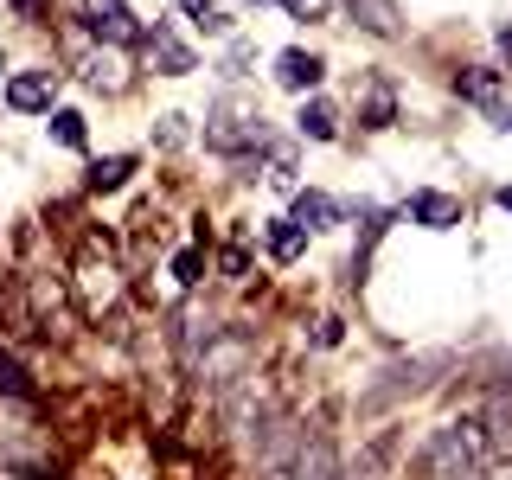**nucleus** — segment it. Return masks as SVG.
Here are the masks:
<instances>
[{
  "mask_svg": "<svg viewBox=\"0 0 512 480\" xmlns=\"http://www.w3.org/2000/svg\"><path fill=\"white\" fill-rule=\"evenodd\" d=\"M487 461H493L487 423H448L423 448V468L436 474V480H474V474H487Z\"/></svg>",
  "mask_w": 512,
  "mask_h": 480,
  "instance_id": "1",
  "label": "nucleus"
},
{
  "mask_svg": "<svg viewBox=\"0 0 512 480\" xmlns=\"http://www.w3.org/2000/svg\"><path fill=\"white\" fill-rule=\"evenodd\" d=\"M269 128H263V103H250V96H218L212 116H205V148L212 154H250L263 148Z\"/></svg>",
  "mask_w": 512,
  "mask_h": 480,
  "instance_id": "2",
  "label": "nucleus"
},
{
  "mask_svg": "<svg viewBox=\"0 0 512 480\" xmlns=\"http://www.w3.org/2000/svg\"><path fill=\"white\" fill-rule=\"evenodd\" d=\"M84 26H90V39L116 45V52H128V45L148 39V32H141V20L128 13V0H84Z\"/></svg>",
  "mask_w": 512,
  "mask_h": 480,
  "instance_id": "3",
  "label": "nucleus"
},
{
  "mask_svg": "<svg viewBox=\"0 0 512 480\" xmlns=\"http://www.w3.org/2000/svg\"><path fill=\"white\" fill-rule=\"evenodd\" d=\"M77 288H84V308H109V301H116V263H109V250L96 244H84V256H77Z\"/></svg>",
  "mask_w": 512,
  "mask_h": 480,
  "instance_id": "4",
  "label": "nucleus"
},
{
  "mask_svg": "<svg viewBox=\"0 0 512 480\" xmlns=\"http://www.w3.org/2000/svg\"><path fill=\"white\" fill-rule=\"evenodd\" d=\"M52 96H58V71H20V77H7V109H20V116L52 109Z\"/></svg>",
  "mask_w": 512,
  "mask_h": 480,
  "instance_id": "5",
  "label": "nucleus"
},
{
  "mask_svg": "<svg viewBox=\"0 0 512 480\" xmlns=\"http://www.w3.org/2000/svg\"><path fill=\"white\" fill-rule=\"evenodd\" d=\"M404 212L423 224V231H455L461 224V199L455 192H436V186H423V192H410V205Z\"/></svg>",
  "mask_w": 512,
  "mask_h": 480,
  "instance_id": "6",
  "label": "nucleus"
},
{
  "mask_svg": "<svg viewBox=\"0 0 512 480\" xmlns=\"http://www.w3.org/2000/svg\"><path fill=\"white\" fill-rule=\"evenodd\" d=\"M141 45H148V58H154V71H160V77H186V71H199V58H192V45H186V39H173L167 26H154V32H148Z\"/></svg>",
  "mask_w": 512,
  "mask_h": 480,
  "instance_id": "7",
  "label": "nucleus"
},
{
  "mask_svg": "<svg viewBox=\"0 0 512 480\" xmlns=\"http://www.w3.org/2000/svg\"><path fill=\"white\" fill-rule=\"evenodd\" d=\"M352 103H359V128H391L397 122V90L384 84V77H365V90H352Z\"/></svg>",
  "mask_w": 512,
  "mask_h": 480,
  "instance_id": "8",
  "label": "nucleus"
},
{
  "mask_svg": "<svg viewBox=\"0 0 512 480\" xmlns=\"http://www.w3.org/2000/svg\"><path fill=\"white\" fill-rule=\"evenodd\" d=\"M320 77H327V64H320L314 52H301V45L276 58V84H282V90H295V96H308V90L320 84Z\"/></svg>",
  "mask_w": 512,
  "mask_h": 480,
  "instance_id": "9",
  "label": "nucleus"
},
{
  "mask_svg": "<svg viewBox=\"0 0 512 480\" xmlns=\"http://www.w3.org/2000/svg\"><path fill=\"white\" fill-rule=\"evenodd\" d=\"M352 7V20H359L372 39H397L404 32V13H397V0H346Z\"/></svg>",
  "mask_w": 512,
  "mask_h": 480,
  "instance_id": "10",
  "label": "nucleus"
},
{
  "mask_svg": "<svg viewBox=\"0 0 512 480\" xmlns=\"http://www.w3.org/2000/svg\"><path fill=\"white\" fill-rule=\"evenodd\" d=\"M128 173H135V154H109V160H90L84 186H90V192H116Z\"/></svg>",
  "mask_w": 512,
  "mask_h": 480,
  "instance_id": "11",
  "label": "nucleus"
},
{
  "mask_svg": "<svg viewBox=\"0 0 512 480\" xmlns=\"http://www.w3.org/2000/svg\"><path fill=\"white\" fill-rule=\"evenodd\" d=\"M295 128H301L308 141H333V135H340V116H333V103H320V96H314V103H301Z\"/></svg>",
  "mask_w": 512,
  "mask_h": 480,
  "instance_id": "12",
  "label": "nucleus"
},
{
  "mask_svg": "<svg viewBox=\"0 0 512 480\" xmlns=\"http://www.w3.org/2000/svg\"><path fill=\"white\" fill-rule=\"evenodd\" d=\"M301 250H308V231H301L295 218H276V224H269V256H276V263H295Z\"/></svg>",
  "mask_w": 512,
  "mask_h": 480,
  "instance_id": "13",
  "label": "nucleus"
},
{
  "mask_svg": "<svg viewBox=\"0 0 512 480\" xmlns=\"http://www.w3.org/2000/svg\"><path fill=\"white\" fill-rule=\"evenodd\" d=\"M0 397H13V404L32 397V372L20 365V352H7V346H0Z\"/></svg>",
  "mask_w": 512,
  "mask_h": 480,
  "instance_id": "14",
  "label": "nucleus"
},
{
  "mask_svg": "<svg viewBox=\"0 0 512 480\" xmlns=\"http://www.w3.org/2000/svg\"><path fill=\"white\" fill-rule=\"evenodd\" d=\"M295 224H301V231H327V224H333V199H327V192H301V199H295Z\"/></svg>",
  "mask_w": 512,
  "mask_h": 480,
  "instance_id": "15",
  "label": "nucleus"
},
{
  "mask_svg": "<svg viewBox=\"0 0 512 480\" xmlns=\"http://www.w3.org/2000/svg\"><path fill=\"white\" fill-rule=\"evenodd\" d=\"M455 90L468 96V103H487V109H500V103H493V96H500V77H493V71H461V77H455Z\"/></svg>",
  "mask_w": 512,
  "mask_h": 480,
  "instance_id": "16",
  "label": "nucleus"
},
{
  "mask_svg": "<svg viewBox=\"0 0 512 480\" xmlns=\"http://www.w3.org/2000/svg\"><path fill=\"white\" fill-rule=\"evenodd\" d=\"M84 77H90L96 90H122V64L109 58V52H90V58H84Z\"/></svg>",
  "mask_w": 512,
  "mask_h": 480,
  "instance_id": "17",
  "label": "nucleus"
},
{
  "mask_svg": "<svg viewBox=\"0 0 512 480\" xmlns=\"http://www.w3.org/2000/svg\"><path fill=\"white\" fill-rule=\"evenodd\" d=\"M52 141H58V148H84V116H77V109H58V116H52Z\"/></svg>",
  "mask_w": 512,
  "mask_h": 480,
  "instance_id": "18",
  "label": "nucleus"
},
{
  "mask_svg": "<svg viewBox=\"0 0 512 480\" xmlns=\"http://www.w3.org/2000/svg\"><path fill=\"white\" fill-rule=\"evenodd\" d=\"M173 276H180L186 288L205 282V250H180V256H173Z\"/></svg>",
  "mask_w": 512,
  "mask_h": 480,
  "instance_id": "19",
  "label": "nucleus"
},
{
  "mask_svg": "<svg viewBox=\"0 0 512 480\" xmlns=\"http://www.w3.org/2000/svg\"><path fill=\"white\" fill-rule=\"evenodd\" d=\"M282 7L295 13V20H327V7H333V0H282Z\"/></svg>",
  "mask_w": 512,
  "mask_h": 480,
  "instance_id": "20",
  "label": "nucleus"
},
{
  "mask_svg": "<svg viewBox=\"0 0 512 480\" xmlns=\"http://www.w3.org/2000/svg\"><path fill=\"white\" fill-rule=\"evenodd\" d=\"M186 141V116H160V148H180Z\"/></svg>",
  "mask_w": 512,
  "mask_h": 480,
  "instance_id": "21",
  "label": "nucleus"
},
{
  "mask_svg": "<svg viewBox=\"0 0 512 480\" xmlns=\"http://www.w3.org/2000/svg\"><path fill=\"white\" fill-rule=\"evenodd\" d=\"M244 269H250V256H244V250H224V276L244 282Z\"/></svg>",
  "mask_w": 512,
  "mask_h": 480,
  "instance_id": "22",
  "label": "nucleus"
},
{
  "mask_svg": "<svg viewBox=\"0 0 512 480\" xmlns=\"http://www.w3.org/2000/svg\"><path fill=\"white\" fill-rule=\"evenodd\" d=\"M13 13H20V20H45V0H7Z\"/></svg>",
  "mask_w": 512,
  "mask_h": 480,
  "instance_id": "23",
  "label": "nucleus"
},
{
  "mask_svg": "<svg viewBox=\"0 0 512 480\" xmlns=\"http://www.w3.org/2000/svg\"><path fill=\"white\" fill-rule=\"evenodd\" d=\"M493 128H506V135H512V109H493Z\"/></svg>",
  "mask_w": 512,
  "mask_h": 480,
  "instance_id": "24",
  "label": "nucleus"
},
{
  "mask_svg": "<svg viewBox=\"0 0 512 480\" xmlns=\"http://www.w3.org/2000/svg\"><path fill=\"white\" fill-rule=\"evenodd\" d=\"M500 52H506V58H512V20H506V26H500Z\"/></svg>",
  "mask_w": 512,
  "mask_h": 480,
  "instance_id": "25",
  "label": "nucleus"
},
{
  "mask_svg": "<svg viewBox=\"0 0 512 480\" xmlns=\"http://www.w3.org/2000/svg\"><path fill=\"white\" fill-rule=\"evenodd\" d=\"M493 199H500V212H512V186H500V192H493Z\"/></svg>",
  "mask_w": 512,
  "mask_h": 480,
  "instance_id": "26",
  "label": "nucleus"
},
{
  "mask_svg": "<svg viewBox=\"0 0 512 480\" xmlns=\"http://www.w3.org/2000/svg\"><path fill=\"white\" fill-rule=\"evenodd\" d=\"M487 480H512V468H493V474H487Z\"/></svg>",
  "mask_w": 512,
  "mask_h": 480,
  "instance_id": "27",
  "label": "nucleus"
},
{
  "mask_svg": "<svg viewBox=\"0 0 512 480\" xmlns=\"http://www.w3.org/2000/svg\"><path fill=\"white\" fill-rule=\"evenodd\" d=\"M186 7H192V13H205V0H186Z\"/></svg>",
  "mask_w": 512,
  "mask_h": 480,
  "instance_id": "28",
  "label": "nucleus"
}]
</instances>
